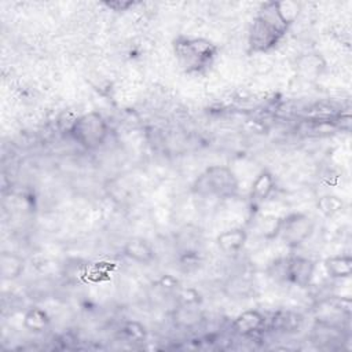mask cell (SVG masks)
Segmentation results:
<instances>
[{"label": "cell", "mask_w": 352, "mask_h": 352, "mask_svg": "<svg viewBox=\"0 0 352 352\" xmlns=\"http://www.w3.org/2000/svg\"><path fill=\"white\" fill-rule=\"evenodd\" d=\"M290 26L282 16L278 1L263 3L249 28V52L267 54L272 51L285 38Z\"/></svg>", "instance_id": "obj_1"}, {"label": "cell", "mask_w": 352, "mask_h": 352, "mask_svg": "<svg viewBox=\"0 0 352 352\" xmlns=\"http://www.w3.org/2000/svg\"><path fill=\"white\" fill-rule=\"evenodd\" d=\"M179 67L186 74H201L210 69L219 55V47L205 37L179 34L172 41Z\"/></svg>", "instance_id": "obj_2"}, {"label": "cell", "mask_w": 352, "mask_h": 352, "mask_svg": "<svg viewBox=\"0 0 352 352\" xmlns=\"http://www.w3.org/2000/svg\"><path fill=\"white\" fill-rule=\"evenodd\" d=\"M239 188L235 173L224 165H212L206 168L192 183L191 191L204 198L227 199L236 195Z\"/></svg>", "instance_id": "obj_3"}, {"label": "cell", "mask_w": 352, "mask_h": 352, "mask_svg": "<svg viewBox=\"0 0 352 352\" xmlns=\"http://www.w3.org/2000/svg\"><path fill=\"white\" fill-rule=\"evenodd\" d=\"M67 135L82 148L98 150L106 143L110 135V128L100 113L89 111L74 120Z\"/></svg>", "instance_id": "obj_4"}, {"label": "cell", "mask_w": 352, "mask_h": 352, "mask_svg": "<svg viewBox=\"0 0 352 352\" xmlns=\"http://www.w3.org/2000/svg\"><path fill=\"white\" fill-rule=\"evenodd\" d=\"M315 231V223L308 214L289 213L276 220L271 230V238L282 241L289 248H298L307 242Z\"/></svg>", "instance_id": "obj_5"}, {"label": "cell", "mask_w": 352, "mask_h": 352, "mask_svg": "<svg viewBox=\"0 0 352 352\" xmlns=\"http://www.w3.org/2000/svg\"><path fill=\"white\" fill-rule=\"evenodd\" d=\"M314 274H315V261L308 257L293 256L286 261V267H285L286 279L298 287L309 286L314 279Z\"/></svg>", "instance_id": "obj_6"}, {"label": "cell", "mask_w": 352, "mask_h": 352, "mask_svg": "<svg viewBox=\"0 0 352 352\" xmlns=\"http://www.w3.org/2000/svg\"><path fill=\"white\" fill-rule=\"evenodd\" d=\"M248 242V232L242 227H234L220 232L216 238V245L227 257H236Z\"/></svg>", "instance_id": "obj_7"}, {"label": "cell", "mask_w": 352, "mask_h": 352, "mask_svg": "<svg viewBox=\"0 0 352 352\" xmlns=\"http://www.w3.org/2000/svg\"><path fill=\"white\" fill-rule=\"evenodd\" d=\"M122 254L131 261L142 265H150L155 260L154 248L147 239L142 236L129 238L122 246Z\"/></svg>", "instance_id": "obj_8"}, {"label": "cell", "mask_w": 352, "mask_h": 352, "mask_svg": "<svg viewBox=\"0 0 352 352\" xmlns=\"http://www.w3.org/2000/svg\"><path fill=\"white\" fill-rule=\"evenodd\" d=\"M275 187H276V182L274 175L268 169L260 170L254 177L250 187V192H249V199L252 202V206L258 208L260 205H263L272 195V192L275 191Z\"/></svg>", "instance_id": "obj_9"}, {"label": "cell", "mask_w": 352, "mask_h": 352, "mask_svg": "<svg viewBox=\"0 0 352 352\" xmlns=\"http://www.w3.org/2000/svg\"><path fill=\"white\" fill-rule=\"evenodd\" d=\"M265 326V316L257 309H246L241 312L232 322L234 333L242 337H250L263 330Z\"/></svg>", "instance_id": "obj_10"}, {"label": "cell", "mask_w": 352, "mask_h": 352, "mask_svg": "<svg viewBox=\"0 0 352 352\" xmlns=\"http://www.w3.org/2000/svg\"><path fill=\"white\" fill-rule=\"evenodd\" d=\"M326 69V62L320 54H305L296 62L297 74L307 81H316Z\"/></svg>", "instance_id": "obj_11"}, {"label": "cell", "mask_w": 352, "mask_h": 352, "mask_svg": "<svg viewBox=\"0 0 352 352\" xmlns=\"http://www.w3.org/2000/svg\"><path fill=\"white\" fill-rule=\"evenodd\" d=\"M26 268V260L14 252H1L0 254V275L3 280L18 279Z\"/></svg>", "instance_id": "obj_12"}, {"label": "cell", "mask_w": 352, "mask_h": 352, "mask_svg": "<svg viewBox=\"0 0 352 352\" xmlns=\"http://www.w3.org/2000/svg\"><path fill=\"white\" fill-rule=\"evenodd\" d=\"M323 267L330 278L346 279L352 274V257L348 254L329 256L324 258Z\"/></svg>", "instance_id": "obj_13"}, {"label": "cell", "mask_w": 352, "mask_h": 352, "mask_svg": "<svg viewBox=\"0 0 352 352\" xmlns=\"http://www.w3.org/2000/svg\"><path fill=\"white\" fill-rule=\"evenodd\" d=\"M50 322H51V319L45 309H43L40 307H30L23 315L22 324L28 331L38 334L48 329Z\"/></svg>", "instance_id": "obj_14"}, {"label": "cell", "mask_w": 352, "mask_h": 352, "mask_svg": "<svg viewBox=\"0 0 352 352\" xmlns=\"http://www.w3.org/2000/svg\"><path fill=\"white\" fill-rule=\"evenodd\" d=\"M316 205L324 217H333V216L341 213L345 206L344 201L338 195H334V194H326V195L320 197L318 199Z\"/></svg>", "instance_id": "obj_15"}, {"label": "cell", "mask_w": 352, "mask_h": 352, "mask_svg": "<svg viewBox=\"0 0 352 352\" xmlns=\"http://www.w3.org/2000/svg\"><path fill=\"white\" fill-rule=\"evenodd\" d=\"M121 334L129 342H140L146 340V327L136 320H128L121 326Z\"/></svg>", "instance_id": "obj_16"}, {"label": "cell", "mask_w": 352, "mask_h": 352, "mask_svg": "<svg viewBox=\"0 0 352 352\" xmlns=\"http://www.w3.org/2000/svg\"><path fill=\"white\" fill-rule=\"evenodd\" d=\"M227 289H230L228 296L231 297H239V298H246L252 293V283H249L243 278H232L230 282L226 285Z\"/></svg>", "instance_id": "obj_17"}, {"label": "cell", "mask_w": 352, "mask_h": 352, "mask_svg": "<svg viewBox=\"0 0 352 352\" xmlns=\"http://www.w3.org/2000/svg\"><path fill=\"white\" fill-rule=\"evenodd\" d=\"M103 6H106L107 8H111L114 11H128L131 7H133L136 3L135 1H103Z\"/></svg>", "instance_id": "obj_18"}]
</instances>
